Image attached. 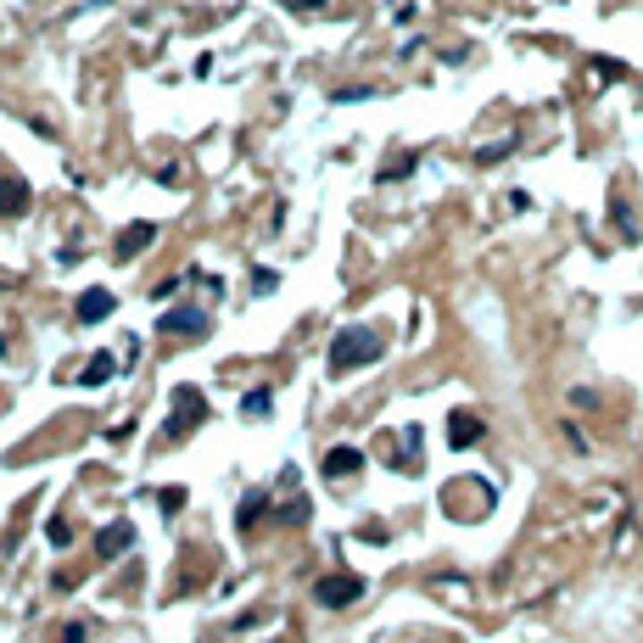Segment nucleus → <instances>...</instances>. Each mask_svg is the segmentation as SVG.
<instances>
[{
    "instance_id": "dca6fc26",
    "label": "nucleus",
    "mask_w": 643,
    "mask_h": 643,
    "mask_svg": "<svg viewBox=\"0 0 643 643\" xmlns=\"http://www.w3.org/2000/svg\"><path fill=\"white\" fill-rule=\"evenodd\" d=\"M157 504H162V515H169V509H185V492H179V487H162Z\"/></svg>"
},
{
    "instance_id": "6ab92c4d",
    "label": "nucleus",
    "mask_w": 643,
    "mask_h": 643,
    "mask_svg": "<svg viewBox=\"0 0 643 643\" xmlns=\"http://www.w3.org/2000/svg\"><path fill=\"white\" fill-rule=\"evenodd\" d=\"M285 6H308V12H319V6H325V0H285Z\"/></svg>"
},
{
    "instance_id": "7ed1b4c3",
    "label": "nucleus",
    "mask_w": 643,
    "mask_h": 643,
    "mask_svg": "<svg viewBox=\"0 0 643 643\" xmlns=\"http://www.w3.org/2000/svg\"><path fill=\"white\" fill-rule=\"evenodd\" d=\"M364 598V582L352 571H336V576H319L314 582V605H330V610H347Z\"/></svg>"
},
{
    "instance_id": "20e7f679",
    "label": "nucleus",
    "mask_w": 643,
    "mask_h": 643,
    "mask_svg": "<svg viewBox=\"0 0 643 643\" xmlns=\"http://www.w3.org/2000/svg\"><path fill=\"white\" fill-rule=\"evenodd\" d=\"M202 330H207L202 308H169L162 314V336H202Z\"/></svg>"
},
{
    "instance_id": "a211bd4d",
    "label": "nucleus",
    "mask_w": 643,
    "mask_h": 643,
    "mask_svg": "<svg viewBox=\"0 0 643 643\" xmlns=\"http://www.w3.org/2000/svg\"><path fill=\"white\" fill-rule=\"evenodd\" d=\"M62 643H85V627H78V621H68V627H62Z\"/></svg>"
},
{
    "instance_id": "f3484780",
    "label": "nucleus",
    "mask_w": 643,
    "mask_h": 643,
    "mask_svg": "<svg viewBox=\"0 0 643 643\" xmlns=\"http://www.w3.org/2000/svg\"><path fill=\"white\" fill-rule=\"evenodd\" d=\"M45 532H51V543H68V537H73V526H68V521H51Z\"/></svg>"
},
{
    "instance_id": "6e6552de",
    "label": "nucleus",
    "mask_w": 643,
    "mask_h": 643,
    "mask_svg": "<svg viewBox=\"0 0 643 643\" xmlns=\"http://www.w3.org/2000/svg\"><path fill=\"white\" fill-rule=\"evenodd\" d=\"M112 308H118V297L95 285V292H85V297H78V325H101V319L112 314Z\"/></svg>"
},
{
    "instance_id": "ddd939ff",
    "label": "nucleus",
    "mask_w": 643,
    "mask_h": 643,
    "mask_svg": "<svg viewBox=\"0 0 643 643\" xmlns=\"http://www.w3.org/2000/svg\"><path fill=\"white\" fill-rule=\"evenodd\" d=\"M308 515H314V504H308V498H292V504L280 509V521L285 526H308Z\"/></svg>"
},
{
    "instance_id": "2eb2a0df",
    "label": "nucleus",
    "mask_w": 643,
    "mask_h": 643,
    "mask_svg": "<svg viewBox=\"0 0 643 643\" xmlns=\"http://www.w3.org/2000/svg\"><path fill=\"white\" fill-rule=\"evenodd\" d=\"M252 292H258V297L275 292V268H252Z\"/></svg>"
},
{
    "instance_id": "f03ea898",
    "label": "nucleus",
    "mask_w": 643,
    "mask_h": 643,
    "mask_svg": "<svg viewBox=\"0 0 643 643\" xmlns=\"http://www.w3.org/2000/svg\"><path fill=\"white\" fill-rule=\"evenodd\" d=\"M202 420H207V398H202L196 386H179V392H174V414H169V442L191 437Z\"/></svg>"
},
{
    "instance_id": "9b49d317",
    "label": "nucleus",
    "mask_w": 643,
    "mask_h": 643,
    "mask_svg": "<svg viewBox=\"0 0 643 643\" xmlns=\"http://www.w3.org/2000/svg\"><path fill=\"white\" fill-rule=\"evenodd\" d=\"M448 425H453V431H448V442H453V448H470L475 437H482V420H475V414H453Z\"/></svg>"
},
{
    "instance_id": "423d86ee",
    "label": "nucleus",
    "mask_w": 643,
    "mask_h": 643,
    "mask_svg": "<svg viewBox=\"0 0 643 643\" xmlns=\"http://www.w3.org/2000/svg\"><path fill=\"white\" fill-rule=\"evenodd\" d=\"M129 543H135V526H129V521H112V526H101V537H95V554H101V559H118Z\"/></svg>"
},
{
    "instance_id": "9d476101",
    "label": "nucleus",
    "mask_w": 643,
    "mask_h": 643,
    "mask_svg": "<svg viewBox=\"0 0 643 643\" xmlns=\"http://www.w3.org/2000/svg\"><path fill=\"white\" fill-rule=\"evenodd\" d=\"M112 369H118V364H112V352H95V359L78 369V386H107V381H112Z\"/></svg>"
},
{
    "instance_id": "f8f14e48",
    "label": "nucleus",
    "mask_w": 643,
    "mask_h": 643,
    "mask_svg": "<svg viewBox=\"0 0 643 643\" xmlns=\"http://www.w3.org/2000/svg\"><path fill=\"white\" fill-rule=\"evenodd\" d=\"M263 509H268V492H246V498H241V515H235V526H241V532H252Z\"/></svg>"
},
{
    "instance_id": "f257e3e1",
    "label": "nucleus",
    "mask_w": 643,
    "mask_h": 643,
    "mask_svg": "<svg viewBox=\"0 0 643 643\" xmlns=\"http://www.w3.org/2000/svg\"><path fill=\"white\" fill-rule=\"evenodd\" d=\"M381 352H386V342L375 336V330L352 325V330H342V336L330 342V375H347V369H359V364H375Z\"/></svg>"
},
{
    "instance_id": "aec40b11",
    "label": "nucleus",
    "mask_w": 643,
    "mask_h": 643,
    "mask_svg": "<svg viewBox=\"0 0 643 643\" xmlns=\"http://www.w3.org/2000/svg\"><path fill=\"white\" fill-rule=\"evenodd\" d=\"M275 643H280V638H275Z\"/></svg>"
},
{
    "instance_id": "4468645a",
    "label": "nucleus",
    "mask_w": 643,
    "mask_h": 643,
    "mask_svg": "<svg viewBox=\"0 0 643 643\" xmlns=\"http://www.w3.org/2000/svg\"><path fill=\"white\" fill-rule=\"evenodd\" d=\"M268 403H275L268 392H246V398H241V408H246V414H268Z\"/></svg>"
},
{
    "instance_id": "0eeeda50",
    "label": "nucleus",
    "mask_w": 643,
    "mask_h": 643,
    "mask_svg": "<svg viewBox=\"0 0 643 643\" xmlns=\"http://www.w3.org/2000/svg\"><path fill=\"white\" fill-rule=\"evenodd\" d=\"M359 470H364V448H330V453H325V475H330V482L359 475Z\"/></svg>"
},
{
    "instance_id": "1a4fd4ad",
    "label": "nucleus",
    "mask_w": 643,
    "mask_h": 643,
    "mask_svg": "<svg viewBox=\"0 0 643 643\" xmlns=\"http://www.w3.org/2000/svg\"><path fill=\"white\" fill-rule=\"evenodd\" d=\"M152 241H157V224H129V230L118 235V258H140Z\"/></svg>"
},
{
    "instance_id": "39448f33",
    "label": "nucleus",
    "mask_w": 643,
    "mask_h": 643,
    "mask_svg": "<svg viewBox=\"0 0 643 643\" xmlns=\"http://www.w3.org/2000/svg\"><path fill=\"white\" fill-rule=\"evenodd\" d=\"M29 185L23 179H17V174H0V213H6V218H23L29 213Z\"/></svg>"
}]
</instances>
